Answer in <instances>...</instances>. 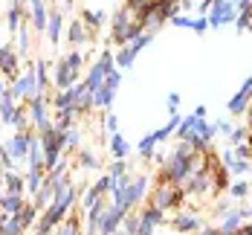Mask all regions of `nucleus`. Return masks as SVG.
<instances>
[{"instance_id":"21","label":"nucleus","mask_w":252,"mask_h":235,"mask_svg":"<svg viewBox=\"0 0 252 235\" xmlns=\"http://www.w3.org/2000/svg\"><path fill=\"white\" fill-rule=\"evenodd\" d=\"M110 151H113L116 160H122V157L127 154V142L119 136V134H110Z\"/></svg>"},{"instance_id":"32","label":"nucleus","mask_w":252,"mask_h":235,"mask_svg":"<svg viewBox=\"0 0 252 235\" xmlns=\"http://www.w3.org/2000/svg\"><path fill=\"white\" fill-rule=\"evenodd\" d=\"M235 157H238V160H250L252 157V145L250 142H241V145L235 148Z\"/></svg>"},{"instance_id":"25","label":"nucleus","mask_w":252,"mask_h":235,"mask_svg":"<svg viewBox=\"0 0 252 235\" xmlns=\"http://www.w3.org/2000/svg\"><path fill=\"white\" fill-rule=\"evenodd\" d=\"M32 15H35V26L38 29L47 26V12H44V3L41 0H32Z\"/></svg>"},{"instance_id":"2","label":"nucleus","mask_w":252,"mask_h":235,"mask_svg":"<svg viewBox=\"0 0 252 235\" xmlns=\"http://www.w3.org/2000/svg\"><path fill=\"white\" fill-rule=\"evenodd\" d=\"M183 195H186L183 186H177L171 180H159V186L154 189V195H151V206L159 209V212H165V209H171V206H180Z\"/></svg>"},{"instance_id":"44","label":"nucleus","mask_w":252,"mask_h":235,"mask_svg":"<svg viewBox=\"0 0 252 235\" xmlns=\"http://www.w3.org/2000/svg\"><path fill=\"white\" fill-rule=\"evenodd\" d=\"M61 235H78V227L73 224V221H70V224H67V227L61 230Z\"/></svg>"},{"instance_id":"1","label":"nucleus","mask_w":252,"mask_h":235,"mask_svg":"<svg viewBox=\"0 0 252 235\" xmlns=\"http://www.w3.org/2000/svg\"><path fill=\"white\" fill-rule=\"evenodd\" d=\"M73 201H76V192H73V186H58L55 189V201H52V206L47 209V215L41 218V224H38V235H50L52 227L64 218V212L73 206Z\"/></svg>"},{"instance_id":"19","label":"nucleus","mask_w":252,"mask_h":235,"mask_svg":"<svg viewBox=\"0 0 252 235\" xmlns=\"http://www.w3.org/2000/svg\"><path fill=\"white\" fill-rule=\"evenodd\" d=\"M21 206H24V201H21V195H9V198H0V209L3 212H21Z\"/></svg>"},{"instance_id":"12","label":"nucleus","mask_w":252,"mask_h":235,"mask_svg":"<svg viewBox=\"0 0 252 235\" xmlns=\"http://www.w3.org/2000/svg\"><path fill=\"white\" fill-rule=\"evenodd\" d=\"M101 218H104V203H101V201H96V203L90 206V212H87V227H90V233H99Z\"/></svg>"},{"instance_id":"14","label":"nucleus","mask_w":252,"mask_h":235,"mask_svg":"<svg viewBox=\"0 0 252 235\" xmlns=\"http://www.w3.org/2000/svg\"><path fill=\"white\" fill-rule=\"evenodd\" d=\"M107 189H110V177H101V180L96 183V186H93L87 195H84V203H87V206H93L96 201H101V195H104Z\"/></svg>"},{"instance_id":"5","label":"nucleus","mask_w":252,"mask_h":235,"mask_svg":"<svg viewBox=\"0 0 252 235\" xmlns=\"http://www.w3.org/2000/svg\"><path fill=\"white\" fill-rule=\"evenodd\" d=\"M122 221H125V209H122V206L104 209V218H101L99 233H101V235H113V233H116V227H119Z\"/></svg>"},{"instance_id":"8","label":"nucleus","mask_w":252,"mask_h":235,"mask_svg":"<svg viewBox=\"0 0 252 235\" xmlns=\"http://www.w3.org/2000/svg\"><path fill=\"white\" fill-rule=\"evenodd\" d=\"M29 139H32V136H29L26 131H18L15 139L9 142V154L15 157V160H21L24 154H29Z\"/></svg>"},{"instance_id":"42","label":"nucleus","mask_w":252,"mask_h":235,"mask_svg":"<svg viewBox=\"0 0 252 235\" xmlns=\"http://www.w3.org/2000/svg\"><path fill=\"white\" fill-rule=\"evenodd\" d=\"M174 24H177V26H186V29H191V24H194V21H191V18H180V15H174Z\"/></svg>"},{"instance_id":"46","label":"nucleus","mask_w":252,"mask_h":235,"mask_svg":"<svg viewBox=\"0 0 252 235\" xmlns=\"http://www.w3.org/2000/svg\"><path fill=\"white\" fill-rule=\"evenodd\" d=\"M200 235H220V230H215V227H206Z\"/></svg>"},{"instance_id":"26","label":"nucleus","mask_w":252,"mask_h":235,"mask_svg":"<svg viewBox=\"0 0 252 235\" xmlns=\"http://www.w3.org/2000/svg\"><path fill=\"white\" fill-rule=\"evenodd\" d=\"M0 227H3V235H21L24 233V227L18 224V218H6Z\"/></svg>"},{"instance_id":"6","label":"nucleus","mask_w":252,"mask_h":235,"mask_svg":"<svg viewBox=\"0 0 252 235\" xmlns=\"http://www.w3.org/2000/svg\"><path fill=\"white\" fill-rule=\"evenodd\" d=\"M145 186H148V180H145V177H136V180L127 183V186H125V201H122V203H125V209L133 206V203L145 195Z\"/></svg>"},{"instance_id":"39","label":"nucleus","mask_w":252,"mask_h":235,"mask_svg":"<svg viewBox=\"0 0 252 235\" xmlns=\"http://www.w3.org/2000/svg\"><path fill=\"white\" fill-rule=\"evenodd\" d=\"M136 227H139V218H127V221H125L127 235H136Z\"/></svg>"},{"instance_id":"9","label":"nucleus","mask_w":252,"mask_h":235,"mask_svg":"<svg viewBox=\"0 0 252 235\" xmlns=\"http://www.w3.org/2000/svg\"><path fill=\"white\" fill-rule=\"evenodd\" d=\"M76 67H73V64H70V61H67V58H64V61H61V64H58V73H55V81H58V84H61V87H64V90H67V87H73V81H76Z\"/></svg>"},{"instance_id":"48","label":"nucleus","mask_w":252,"mask_h":235,"mask_svg":"<svg viewBox=\"0 0 252 235\" xmlns=\"http://www.w3.org/2000/svg\"><path fill=\"white\" fill-rule=\"evenodd\" d=\"M168 3H177V0H168Z\"/></svg>"},{"instance_id":"43","label":"nucleus","mask_w":252,"mask_h":235,"mask_svg":"<svg viewBox=\"0 0 252 235\" xmlns=\"http://www.w3.org/2000/svg\"><path fill=\"white\" fill-rule=\"evenodd\" d=\"M206 26H209V21H206V18H197V21L191 24V29H197V32H206Z\"/></svg>"},{"instance_id":"17","label":"nucleus","mask_w":252,"mask_h":235,"mask_svg":"<svg viewBox=\"0 0 252 235\" xmlns=\"http://www.w3.org/2000/svg\"><path fill=\"white\" fill-rule=\"evenodd\" d=\"M35 87H38V96H44V90H47V64L44 61L35 64Z\"/></svg>"},{"instance_id":"20","label":"nucleus","mask_w":252,"mask_h":235,"mask_svg":"<svg viewBox=\"0 0 252 235\" xmlns=\"http://www.w3.org/2000/svg\"><path fill=\"white\" fill-rule=\"evenodd\" d=\"M250 96H252V93L241 90V93L229 102V110H232V113H244V110H247V104H250Z\"/></svg>"},{"instance_id":"33","label":"nucleus","mask_w":252,"mask_h":235,"mask_svg":"<svg viewBox=\"0 0 252 235\" xmlns=\"http://www.w3.org/2000/svg\"><path fill=\"white\" fill-rule=\"evenodd\" d=\"M247 192H250V186H247V183H235V186L229 189V195H232V198H247Z\"/></svg>"},{"instance_id":"36","label":"nucleus","mask_w":252,"mask_h":235,"mask_svg":"<svg viewBox=\"0 0 252 235\" xmlns=\"http://www.w3.org/2000/svg\"><path fill=\"white\" fill-rule=\"evenodd\" d=\"M84 21H87L90 26H99L101 24V15H99V12H84Z\"/></svg>"},{"instance_id":"23","label":"nucleus","mask_w":252,"mask_h":235,"mask_svg":"<svg viewBox=\"0 0 252 235\" xmlns=\"http://www.w3.org/2000/svg\"><path fill=\"white\" fill-rule=\"evenodd\" d=\"M12 218H18V224H21V227L26 230V227L35 221V203H32V206H21V212H15Z\"/></svg>"},{"instance_id":"10","label":"nucleus","mask_w":252,"mask_h":235,"mask_svg":"<svg viewBox=\"0 0 252 235\" xmlns=\"http://www.w3.org/2000/svg\"><path fill=\"white\" fill-rule=\"evenodd\" d=\"M29 113H32V122L38 125V131H41V134H44L47 128H52L50 122H47V116H44V96H35V99H32Z\"/></svg>"},{"instance_id":"15","label":"nucleus","mask_w":252,"mask_h":235,"mask_svg":"<svg viewBox=\"0 0 252 235\" xmlns=\"http://www.w3.org/2000/svg\"><path fill=\"white\" fill-rule=\"evenodd\" d=\"M244 215H250V212H229L226 218H223V227H220V233H223V235L235 233V230L244 224Z\"/></svg>"},{"instance_id":"47","label":"nucleus","mask_w":252,"mask_h":235,"mask_svg":"<svg viewBox=\"0 0 252 235\" xmlns=\"http://www.w3.org/2000/svg\"><path fill=\"white\" fill-rule=\"evenodd\" d=\"M0 96H3V84H0Z\"/></svg>"},{"instance_id":"13","label":"nucleus","mask_w":252,"mask_h":235,"mask_svg":"<svg viewBox=\"0 0 252 235\" xmlns=\"http://www.w3.org/2000/svg\"><path fill=\"white\" fill-rule=\"evenodd\" d=\"M200 227V221L194 218V215H189V212H183V215H177L174 218V230L177 233H191V230H197Z\"/></svg>"},{"instance_id":"37","label":"nucleus","mask_w":252,"mask_h":235,"mask_svg":"<svg viewBox=\"0 0 252 235\" xmlns=\"http://www.w3.org/2000/svg\"><path fill=\"white\" fill-rule=\"evenodd\" d=\"M125 163H122V160H119V163H116V166H113V177H110V180H119V177H125Z\"/></svg>"},{"instance_id":"4","label":"nucleus","mask_w":252,"mask_h":235,"mask_svg":"<svg viewBox=\"0 0 252 235\" xmlns=\"http://www.w3.org/2000/svg\"><path fill=\"white\" fill-rule=\"evenodd\" d=\"M232 21H235V3H232V0H215V3H212V18H209V24L223 26V24H232Z\"/></svg>"},{"instance_id":"7","label":"nucleus","mask_w":252,"mask_h":235,"mask_svg":"<svg viewBox=\"0 0 252 235\" xmlns=\"http://www.w3.org/2000/svg\"><path fill=\"white\" fill-rule=\"evenodd\" d=\"M38 96V87H35V76H24V78H18L15 81V87L9 90V96L12 99H18V96Z\"/></svg>"},{"instance_id":"16","label":"nucleus","mask_w":252,"mask_h":235,"mask_svg":"<svg viewBox=\"0 0 252 235\" xmlns=\"http://www.w3.org/2000/svg\"><path fill=\"white\" fill-rule=\"evenodd\" d=\"M194 134H197V136H200L203 142H209V139H212V136H215V134H218V128H215V125H209V122H203V119H197V122H194Z\"/></svg>"},{"instance_id":"3","label":"nucleus","mask_w":252,"mask_h":235,"mask_svg":"<svg viewBox=\"0 0 252 235\" xmlns=\"http://www.w3.org/2000/svg\"><path fill=\"white\" fill-rule=\"evenodd\" d=\"M110 70H113V61H110V55H101L99 61L93 64V70H90L87 81H84V84H87V90H90V93H96L101 84H104V78H107V73H110Z\"/></svg>"},{"instance_id":"29","label":"nucleus","mask_w":252,"mask_h":235,"mask_svg":"<svg viewBox=\"0 0 252 235\" xmlns=\"http://www.w3.org/2000/svg\"><path fill=\"white\" fill-rule=\"evenodd\" d=\"M61 38V15L55 12V15H50V41H58Z\"/></svg>"},{"instance_id":"35","label":"nucleus","mask_w":252,"mask_h":235,"mask_svg":"<svg viewBox=\"0 0 252 235\" xmlns=\"http://www.w3.org/2000/svg\"><path fill=\"white\" fill-rule=\"evenodd\" d=\"M70 41H73V44L84 41V26H81V24H76L73 29H70Z\"/></svg>"},{"instance_id":"41","label":"nucleus","mask_w":252,"mask_h":235,"mask_svg":"<svg viewBox=\"0 0 252 235\" xmlns=\"http://www.w3.org/2000/svg\"><path fill=\"white\" fill-rule=\"evenodd\" d=\"M104 122H107V131H110V134H119V119H116V116H107Z\"/></svg>"},{"instance_id":"34","label":"nucleus","mask_w":252,"mask_h":235,"mask_svg":"<svg viewBox=\"0 0 252 235\" xmlns=\"http://www.w3.org/2000/svg\"><path fill=\"white\" fill-rule=\"evenodd\" d=\"M229 139H232L235 145H241V142H247V131H244V128H232V134H229Z\"/></svg>"},{"instance_id":"31","label":"nucleus","mask_w":252,"mask_h":235,"mask_svg":"<svg viewBox=\"0 0 252 235\" xmlns=\"http://www.w3.org/2000/svg\"><path fill=\"white\" fill-rule=\"evenodd\" d=\"M154 142H157V139H154V134H148V136L139 142V154H142V157H151L154 154Z\"/></svg>"},{"instance_id":"45","label":"nucleus","mask_w":252,"mask_h":235,"mask_svg":"<svg viewBox=\"0 0 252 235\" xmlns=\"http://www.w3.org/2000/svg\"><path fill=\"white\" fill-rule=\"evenodd\" d=\"M81 163H84V166H93V168H96V157H93V154H87V151L81 154Z\"/></svg>"},{"instance_id":"40","label":"nucleus","mask_w":252,"mask_h":235,"mask_svg":"<svg viewBox=\"0 0 252 235\" xmlns=\"http://www.w3.org/2000/svg\"><path fill=\"white\" fill-rule=\"evenodd\" d=\"M250 24H252V12H244V15L238 18V26H241V29H250Z\"/></svg>"},{"instance_id":"24","label":"nucleus","mask_w":252,"mask_h":235,"mask_svg":"<svg viewBox=\"0 0 252 235\" xmlns=\"http://www.w3.org/2000/svg\"><path fill=\"white\" fill-rule=\"evenodd\" d=\"M139 221H142V224H148V227H157V224H162V212H159V209H154V206H148L142 215H139Z\"/></svg>"},{"instance_id":"38","label":"nucleus","mask_w":252,"mask_h":235,"mask_svg":"<svg viewBox=\"0 0 252 235\" xmlns=\"http://www.w3.org/2000/svg\"><path fill=\"white\" fill-rule=\"evenodd\" d=\"M177 107H180V96L171 93V96H168V110H171V116H177Z\"/></svg>"},{"instance_id":"18","label":"nucleus","mask_w":252,"mask_h":235,"mask_svg":"<svg viewBox=\"0 0 252 235\" xmlns=\"http://www.w3.org/2000/svg\"><path fill=\"white\" fill-rule=\"evenodd\" d=\"M0 113H3V122H12V116H15V104H12L9 90H3V96H0Z\"/></svg>"},{"instance_id":"27","label":"nucleus","mask_w":252,"mask_h":235,"mask_svg":"<svg viewBox=\"0 0 252 235\" xmlns=\"http://www.w3.org/2000/svg\"><path fill=\"white\" fill-rule=\"evenodd\" d=\"M41 183H44V166L29 171V189H32V192H38V189H41Z\"/></svg>"},{"instance_id":"28","label":"nucleus","mask_w":252,"mask_h":235,"mask_svg":"<svg viewBox=\"0 0 252 235\" xmlns=\"http://www.w3.org/2000/svg\"><path fill=\"white\" fill-rule=\"evenodd\" d=\"M6 186H9V192H12V195H21V192H24V180H21L18 174H12V171L6 174Z\"/></svg>"},{"instance_id":"22","label":"nucleus","mask_w":252,"mask_h":235,"mask_svg":"<svg viewBox=\"0 0 252 235\" xmlns=\"http://www.w3.org/2000/svg\"><path fill=\"white\" fill-rule=\"evenodd\" d=\"M113 93H116L113 87H107V84H101L99 90L93 93V99H96V104H101V107H107V104L113 102Z\"/></svg>"},{"instance_id":"30","label":"nucleus","mask_w":252,"mask_h":235,"mask_svg":"<svg viewBox=\"0 0 252 235\" xmlns=\"http://www.w3.org/2000/svg\"><path fill=\"white\" fill-rule=\"evenodd\" d=\"M133 58H136V52L127 47L125 52H119V55H116V64H119V67H130V64H133Z\"/></svg>"},{"instance_id":"11","label":"nucleus","mask_w":252,"mask_h":235,"mask_svg":"<svg viewBox=\"0 0 252 235\" xmlns=\"http://www.w3.org/2000/svg\"><path fill=\"white\" fill-rule=\"evenodd\" d=\"M0 70L6 76H18V58L9 47H0Z\"/></svg>"}]
</instances>
